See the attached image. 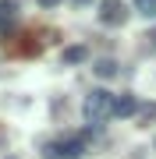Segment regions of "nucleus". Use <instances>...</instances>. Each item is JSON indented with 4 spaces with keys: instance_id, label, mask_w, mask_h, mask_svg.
I'll use <instances>...</instances> for the list:
<instances>
[{
    "instance_id": "0eeeda50",
    "label": "nucleus",
    "mask_w": 156,
    "mask_h": 159,
    "mask_svg": "<svg viewBox=\"0 0 156 159\" xmlns=\"http://www.w3.org/2000/svg\"><path fill=\"white\" fill-rule=\"evenodd\" d=\"M145 120H156V106H149V110H145Z\"/></svg>"
},
{
    "instance_id": "20e7f679",
    "label": "nucleus",
    "mask_w": 156,
    "mask_h": 159,
    "mask_svg": "<svg viewBox=\"0 0 156 159\" xmlns=\"http://www.w3.org/2000/svg\"><path fill=\"white\" fill-rule=\"evenodd\" d=\"M92 71L99 74V78H114V74H117V60L103 57V60H96V64H92Z\"/></svg>"
},
{
    "instance_id": "39448f33",
    "label": "nucleus",
    "mask_w": 156,
    "mask_h": 159,
    "mask_svg": "<svg viewBox=\"0 0 156 159\" xmlns=\"http://www.w3.org/2000/svg\"><path fill=\"white\" fill-rule=\"evenodd\" d=\"M60 60L64 64H82L85 60V46H68V50L60 53Z\"/></svg>"
},
{
    "instance_id": "f257e3e1",
    "label": "nucleus",
    "mask_w": 156,
    "mask_h": 159,
    "mask_svg": "<svg viewBox=\"0 0 156 159\" xmlns=\"http://www.w3.org/2000/svg\"><path fill=\"white\" fill-rule=\"evenodd\" d=\"M82 113H85L89 124H103V120L114 113V92H106V89H92V92L85 96Z\"/></svg>"
},
{
    "instance_id": "7ed1b4c3",
    "label": "nucleus",
    "mask_w": 156,
    "mask_h": 159,
    "mask_svg": "<svg viewBox=\"0 0 156 159\" xmlns=\"http://www.w3.org/2000/svg\"><path fill=\"white\" fill-rule=\"evenodd\" d=\"M131 113H139V99L135 96H114V113L110 117H131Z\"/></svg>"
},
{
    "instance_id": "9b49d317",
    "label": "nucleus",
    "mask_w": 156,
    "mask_h": 159,
    "mask_svg": "<svg viewBox=\"0 0 156 159\" xmlns=\"http://www.w3.org/2000/svg\"><path fill=\"white\" fill-rule=\"evenodd\" d=\"M11 159H14V156H11Z\"/></svg>"
},
{
    "instance_id": "1a4fd4ad",
    "label": "nucleus",
    "mask_w": 156,
    "mask_h": 159,
    "mask_svg": "<svg viewBox=\"0 0 156 159\" xmlns=\"http://www.w3.org/2000/svg\"><path fill=\"white\" fill-rule=\"evenodd\" d=\"M149 39H153V46H156V32H153V35H149Z\"/></svg>"
},
{
    "instance_id": "423d86ee",
    "label": "nucleus",
    "mask_w": 156,
    "mask_h": 159,
    "mask_svg": "<svg viewBox=\"0 0 156 159\" xmlns=\"http://www.w3.org/2000/svg\"><path fill=\"white\" fill-rule=\"evenodd\" d=\"M135 11L142 18H156V0H135Z\"/></svg>"
},
{
    "instance_id": "9d476101",
    "label": "nucleus",
    "mask_w": 156,
    "mask_h": 159,
    "mask_svg": "<svg viewBox=\"0 0 156 159\" xmlns=\"http://www.w3.org/2000/svg\"><path fill=\"white\" fill-rule=\"evenodd\" d=\"M75 4H89V0H75Z\"/></svg>"
},
{
    "instance_id": "6e6552de",
    "label": "nucleus",
    "mask_w": 156,
    "mask_h": 159,
    "mask_svg": "<svg viewBox=\"0 0 156 159\" xmlns=\"http://www.w3.org/2000/svg\"><path fill=\"white\" fill-rule=\"evenodd\" d=\"M39 4H43V7H57L60 0H39Z\"/></svg>"
},
{
    "instance_id": "f03ea898",
    "label": "nucleus",
    "mask_w": 156,
    "mask_h": 159,
    "mask_svg": "<svg viewBox=\"0 0 156 159\" xmlns=\"http://www.w3.org/2000/svg\"><path fill=\"white\" fill-rule=\"evenodd\" d=\"M124 18H128V4L124 0H99V21H103L106 29L124 25Z\"/></svg>"
}]
</instances>
